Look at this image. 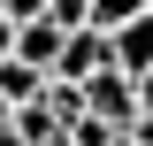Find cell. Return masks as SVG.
Instances as JSON below:
<instances>
[{
  "mask_svg": "<svg viewBox=\"0 0 153 146\" xmlns=\"http://www.w3.org/2000/svg\"><path fill=\"white\" fill-rule=\"evenodd\" d=\"M84 115H100L107 131H130V123H138V92H130V77H123V69L84 77Z\"/></svg>",
  "mask_w": 153,
  "mask_h": 146,
  "instance_id": "6da1fadb",
  "label": "cell"
},
{
  "mask_svg": "<svg viewBox=\"0 0 153 146\" xmlns=\"http://www.w3.org/2000/svg\"><path fill=\"white\" fill-rule=\"evenodd\" d=\"M115 146H130V138H123V131H115Z\"/></svg>",
  "mask_w": 153,
  "mask_h": 146,
  "instance_id": "7c38bea8",
  "label": "cell"
},
{
  "mask_svg": "<svg viewBox=\"0 0 153 146\" xmlns=\"http://www.w3.org/2000/svg\"><path fill=\"white\" fill-rule=\"evenodd\" d=\"M61 138H69V146H115V131L100 123V115H76V123L61 131Z\"/></svg>",
  "mask_w": 153,
  "mask_h": 146,
  "instance_id": "8992f818",
  "label": "cell"
},
{
  "mask_svg": "<svg viewBox=\"0 0 153 146\" xmlns=\"http://www.w3.org/2000/svg\"><path fill=\"white\" fill-rule=\"evenodd\" d=\"M146 16H153V0H146Z\"/></svg>",
  "mask_w": 153,
  "mask_h": 146,
  "instance_id": "4fadbf2b",
  "label": "cell"
},
{
  "mask_svg": "<svg viewBox=\"0 0 153 146\" xmlns=\"http://www.w3.org/2000/svg\"><path fill=\"white\" fill-rule=\"evenodd\" d=\"M107 69H123L130 85L153 69V16H130L123 31H107Z\"/></svg>",
  "mask_w": 153,
  "mask_h": 146,
  "instance_id": "7a4b0ae2",
  "label": "cell"
},
{
  "mask_svg": "<svg viewBox=\"0 0 153 146\" xmlns=\"http://www.w3.org/2000/svg\"><path fill=\"white\" fill-rule=\"evenodd\" d=\"M0 16H8V23H38V16H46V0H0Z\"/></svg>",
  "mask_w": 153,
  "mask_h": 146,
  "instance_id": "52a82bcc",
  "label": "cell"
},
{
  "mask_svg": "<svg viewBox=\"0 0 153 146\" xmlns=\"http://www.w3.org/2000/svg\"><path fill=\"white\" fill-rule=\"evenodd\" d=\"M130 16H146V0H84V23L92 31H123Z\"/></svg>",
  "mask_w": 153,
  "mask_h": 146,
  "instance_id": "5b68a950",
  "label": "cell"
},
{
  "mask_svg": "<svg viewBox=\"0 0 153 146\" xmlns=\"http://www.w3.org/2000/svg\"><path fill=\"white\" fill-rule=\"evenodd\" d=\"M123 138H130V146H153V115H138V123L123 131Z\"/></svg>",
  "mask_w": 153,
  "mask_h": 146,
  "instance_id": "9c48e42d",
  "label": "cell"
},
{
  "mask_svg": "<svg viewBox=\"0 0 153 146\" xmlns=\"http://www.w3.org/2000/svg\"><path fill=\"white\" fill-rule=\"evenodd\" d=\"M8 115H16V108H8V100H0V123H8Z\"/></svg>",
  "mask_w": 153,
  "mask_h": 146,
  "instance_id": "8fae6325",
  "label": "cell"
},
{
  "mask_svg": "<svg viewBox=\"0 0 153 146\" xmlns=\"http://www.w3.org/2000/svg\"><path fill=\"white\" fill-rule=\"evenodd\" d=\"M100 69H107V31H92V23H84V31L61 38V62H54L61 85H84V77H100Z\"/></svg>",
  "mask_w": 153,
  "mask_h": 146,
  "instance_id": "3957f363",
  "label": "cell"
},
{
  "mask_svg": "<svg viewBox=\"0 0 153 146\" xmlns=\"http://www.w3.org/2000/svg\"><path fill=\"white\" fill-rule=\"evenodd\" d=\"M130 92H138V115H153V69H146V77H138V85H130Z\"/></svg>",
  "mask_w": 153,
  "mask_h": 146,
  "instance_id": "ba28073f",
  "label": "cell"
},
{
  "mask_svg": "<svg viewBox=\"0 0 153 146\" xmlns=\"http://www.w3.org/2000/svg\"><path fill=\"white\" fill-rule=\"evenodd\" d=\"M38 92H46V77H38V69H23L16 54L0 62V100H8V108H31Z\"/></svg>",
  "mask_w": 153,
  "mask_h": 146,
  "instance_id": "277c9868",
  "label": "cell"
},
{
  "mask_svg": "<svg viewBox=\"0 0 153 146\" xmlns=\"http://www.w3.org/2000/svg\"><path fill=\"white\" fill-rule=\"evenodd\" d=\"M8 54H16V23L0 16V62H8Z\"/></svg>",
  "mask_w": 153,
  "mask_h": 146,
  "instance_id": "30bf717a",
  "label": "cell"
}]
</instances>
